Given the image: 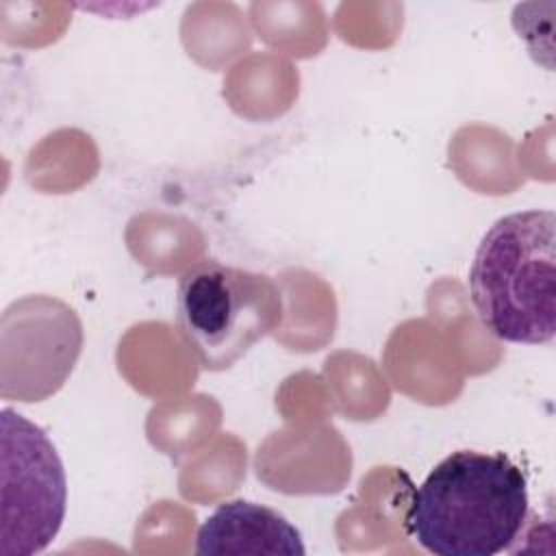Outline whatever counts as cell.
<instances>
[{
	"label": "cell",
	"instance_id": "7a4b0ae2",
	"mask_svg": "<svg viewBox=\"0 0 556 556\" xmlns=\"http://www.w3.org/2000/svg\"><path fill=\"white\" fill-rule=\"evenodd\" d=\"M469 295L486 332L541 345L556 332V215L517 211L482 237L469 269Z\"/></svg>",
	"mask_w": 556,
	"mask_h": 556
},
{
	"label": "cell",
	"instance_id": "3957f363",
	"mask_svg": "<svg viewBox=\"0 0 556 556\" xmlns=\"http://www.w3.org/2000/svg\"><path fill=\"white\" fill-rule=\"evenodd\" d=\"M176 317L198 363L224 371L280 326L282 293L267 274L202 261L178 280Z\"/></svg>",
	"mask_w": 556,
	"mask_h": 556
},
{
	"label": "cell",
	"instance_id": "277c9868",
	"mask_svg": "<svg viewBox=\"0 0 556 556\" xmlns=\"http://www.w3.org/2000/svg\"><path fill=\"white\" fill-rule=\"evenodd\" d=\"M0 554L30 556L61 530L67 504L65 469L48 434L24 415L2 408Z\"/></svg>",
	"mask_w": 556,
	"mask_h": 556
},
{
	"label": "cell",
	"instance_id": "6da1fadb",
	"mask_svg": "<svg viewBox=\"0 0 556 556\" xmlns=\"http://www.w3.org/2000/svg\"><path fill=\"white\" fill-rule=\"evenodd\" d=\"M526 519L523 471L502 452L458 450L417 486L404 521L430 554L493 556L517 541Z\"/></svg>",
	"mask_w": 556,
	"mask_h": 556
},
{
	"label": "cell",
	"instance_id": "5b68a950",
	"mask_svg": "<svg viewBox=\"0 0 556 556\" xmlns=\"http://www.w3.org/2000/svg\"><path fill=\"white\" fill-rule=\"evenodd\" d=\"M195 552L304 556L300 530L278 510L263 504L232 500L215 508L195 534Z\"/></svg>",
	"mask_w": 556,
	"mask_h": 556
}]
</instances>
